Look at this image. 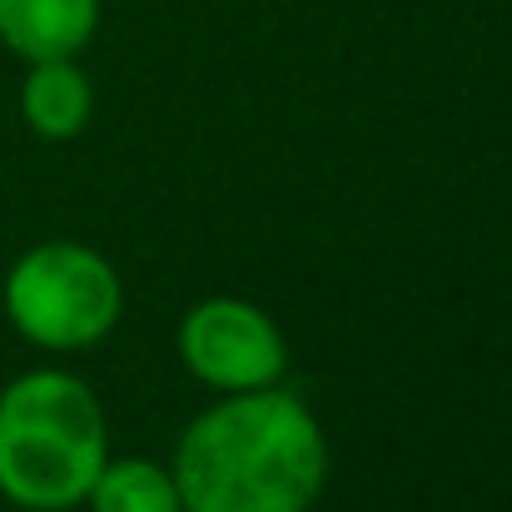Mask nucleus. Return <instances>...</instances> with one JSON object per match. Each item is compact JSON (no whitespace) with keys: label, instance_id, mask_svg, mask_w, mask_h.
<instances>
[{"label":"nucleus","instance_id":"423d86ee","mask_svg":"<svg viewBox=\"0 0 512 512\" xmlns=\"http://www.w3.org/2000/svg\"><path fill=\"white\" fill-rule=\"evenodd\" d=\"M20 105H25V120L40 135L65 140V135H75L90 120V85H85V75L70 60H35Z\"/></svg>","mask_w":512,"mask_h":512},{"label":"nucleus","instance_id":"7ed1b4c3","mask_svg":"<svg viewBox=\"0 0 512 512\" xmlns=\"http://www.w3.org/2000/svg\"><path fill=\"white\" fill-rule=\"evenodd\" d=\"M15 329L40 348H85L120 314L115 269L80 244H40L5 279Z\"/></svg>","mask_w":512,"mask_h":512},{"label":"nucleus","instance_id":"f03ea898","mask_svg":"<svg viewBox=\"0 0 512 512\" xmlns=\"http://www.w3.org/2000/svg\"><path fill=\"white\" fill-rule=\"evenodd\" d=\"M105 468V418L70 373H25L0 393V493L20 508H75Z\"/></svg>","mask_w":512,"mask_h":512},{"label":"nucleus","instance_id":"20e7f679","mask_svg":"<svg viewBox=\"0 0 512 512\" xmlns=\"http://www.w3.org/2000/svg\"><path fill=\"white\" fill-rule=\"evenodd\" d=\"M179 348H184V363L204 383L234 388V393L264 388L284 368V339H279V329L259 309L239 304V299H209V304H199L184 319V329H179Z\"/></svg>","mask_w":512,"mask_h":512},{"label":"nucleus","instance_id":"f257e3e1","mask_svg":"<svg viewBox=\"0 0 512 512\" xmlns=\"http://www.w3.org/2000/svg\"><path fill=\"white\" fill-rule=\"evenodd\" d=\"M324 433L289 393L244 388L179 443L184 512H304L324 488Z\"/></svg>","mask_w":512,"mask_h":512},{"label":"nucleus","instance_id":"39448f33","mask_svg":"<svg viewBox=\"0 0 512 512\" xmlns=\"http://www.w3.org/2000/svg\"><path fill=\"white\" fill-rule=\"evenodd\" d=\"M100 0H0V40L25 60H70L95 30Z\"/></svg>","mask_w":512,"mask_h":512},{"label":"nucleus","instance_id":"0eeeda50","mask_svg":"<svg viewBox=\"0 0 512 512\" xmlns=\"http://www.w3.org/2000/svg\"><path fill=\"white\" fill-rule=\"evenodd\" d=\"M95 512H179V488L170 473H160L155 463H115L100 468V478L85 493Z\"/></svg>","mask_w":512,"mask_h":512}]
</instances>
